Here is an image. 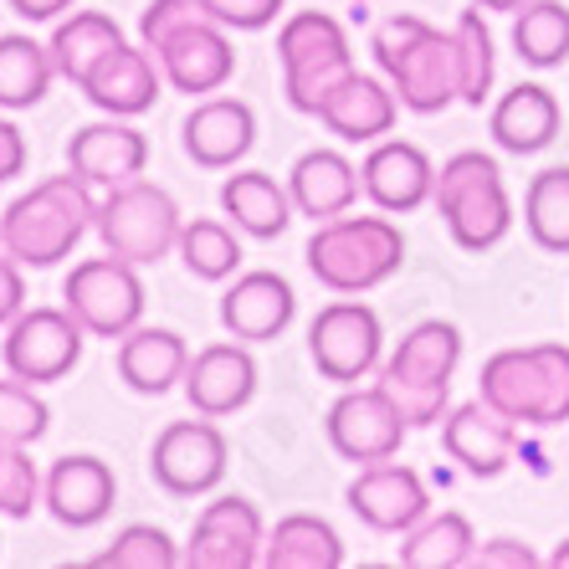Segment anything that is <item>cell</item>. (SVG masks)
Segmentation results:
<instances>
[{
  "label": "cell",
  "mask_w": 569,
  "mask_h": 569,
  "mask_svg": "<svg viewBox=\"0 0 569 569\" xmlns=\"http://www.w3.org/2000/svg\"><path fill=\"white\" fill-rule=\"evenodd\" d=\"M370 52L380 62L385 82L396 88L406 113H441L462 103V72H457V37L431 27L416 11L385 16L370 37Z\"/></svg>",
  "instance_id": "1"
},
{
  "label": "cell",
  "mask_w": 569,
  "mask_h": 569,
  "mask_svg": "<svg viewBox=\"0 0 569 569\" xmlns=\"http://www.w3.org/2000/svg\"><path fill=\"white\" fill-rule=\"evenodd\" d=\"M98 226V196L78 170L47 174L27 196H16L0 211V247L21 267H57L82 247V237Z\"/></svg>",
  "instance_id": "2"
},
{
  "label": "cell",
  "mask_w": 569,
  "mask_h": 569,
  "mask_svg": "<svg viewBox=\"0 0 569 569\" xmlns=\"http://www.w3.org/2000/svg\"><path fill=\"white\" fill-rule=\"evenodd\" d=\"M308 272L318 288H329L333 298H365V292L385 288L406 267V231L390 216H333L318 221L313 237L303 247Z\"/></svg>",
  "instance_id": "3"
},
{
  "label": "cell",
  "mask_w": 569,
  "mask_h": 569,
  "mask_svg": "<svg viewBox=\"0 0 569 569\" xmlns=\"http://www.w3.org/2000/svg\"><path fill=\"white\" fill-rule=\"evenodd\" d=\"M462 365V329L447 318H421L380 365L385 396L400 406L411 431L441 426L451 411V380Z\"/></svg>",
  "instance_id": "4"
},
{
  "label": "cell",
  "mask_w": 569,
  "mask_h": 569,
  "mask_svg": "<svg viewBox=\"0 0 569 569\" xmlns=\"http://www.w3.org/2000/svg\"><path fill=\"white\" fill-rule=\"evenodd\" d=\"M477 396L513 426H549L569 421V345H523L498 349L477 375Z\"/></svg>",
  "instance_id": "5"
},
{
  "label": "cell",
  "mask_w": 569,
  "mask_h": 569,
  "mask_svg": "<svg viewBox=\"0 0 569 569\" xmlns=\"http://www.w3.org/2000/svg\"><path fill=\"white\" fill-rule=\"evenodd\" d=\"M447 237L462 252H492L498 241L513 231V196L498 170V159L482 149H462L437 170V190H431Z\"/></svg>",
  "instance_id": "6"
},
{
  "label": "cell",
  "mask_w": 569,
  "mask_h": 569,
  "mask_svg": "<svg viewBox=\"0 0 569 569\" xmlns=\"http://www.w3.org/2000/svg\"><path fill=\"white\" fill-rule=\"evenodd\" d=\"M98 241L103 252L123 257L133 267H154L164 257H174L180 247V231H186V216L174 206V196L154 180H129V186L103 190L98 200Z\"/></svg>",
  "instance_id": "7"
},
{
  "label": "cell",
  "mask_w": 569,
  "mask_h": 569,
  "mask_svg": "<svg viewBox=\"0 0 569 569\" xmlns=\"http://www.w3.org/2000/svg\"><path fill=\"white\" fill-rule=\"evenodd\" d=\"M278 62L288 103L308 119H318L323 98L355 72V47H349V31L329 11H298L278 31Z\"/></svg>",
  "instance_id": "8"
},
{
  "label": "cell",
  "mask_w": 569,
  "mask_h": 569,
  "mask_svg": "<svg viewBox=\"0 0 569 569\" xmlns=\"http://www.w3.org/2000/svg\"><path fill=\"white\" fill-rule=\"evenodd\" d=\"M144 278L139 267L123 257H88L67 272L62 282V308L78 318L88 339H123L144 323Z\"/></svg>",
  "instance_id": "9"
},
{
  "label": "cell",
  "mask_w": 569,
  "mask_h": 569,
  "mask_svg": "<svg viewBox=\"0 0 569 569\" xmlns=\"http://www.w3.org/2000/svg\"><path fill=\"white\" fill-rule=\"evenodd\" d=\"M308 359L333 385H359L385 365V323L359 298H333L308 323Z\"/></svg>",
  "instance_id": "10"
},
{
  "label": "cell",
  "mask_w": 569,
  "mask_h": 569,
  "mask_svg": "<svg viewBox=\"0 0 569 569\" xmlns=\"http://www.w3.org/2000/svg\"><path fill=\"white\" fill-rule=\"evenodd\" d=\"M226 467H231V441L226 431L200 416L196 421H170L149 447V472L170 498H206L226 482Z\"/></svg>",
  "instance_id": "11"
},
{
  "label": "cell",
  "mask_w": 569,
  "mask_h": 569,
  "mask_svg": "<svg viewBox=\"0 0 569 569\" xmlns=\"http://www.w3.org/2000/svg\"><path fill=\"white\" fill-rule=\"evenodd\" d=\"M88 329L67 308H21L6 323V370L27 385H57L82 365Z\"/></svg>",
  "instance_id": "12"
},
{
  "label": "cell",
  "mask_w": 569,
  "mask_h": 569,
  "mask_svg": "<svg viewBox=\"0 0 569 569\" xmlns=\"http://www.w3.org/2000/svg\"><path fill=\"white\" fill-rule=\"evenodd\" d=\"M329 447L355 467H370V462H390L400 457L406 437H411V426L400 416V406L385 396V385H345V396L329 406Z\"/></svg>",
  "instance_id": "13"
},
{
  "label": "cell",
  "mask_w": 569,
  "mask_h": 569,
  "mask_svg": "<svg viewBox=\"0 0 569 569\" xmlns=\"http://www.w3.org/2000/svg\"><path fill=\"white\" fill-rule=\"evenodd\" d=\"M149 52H154L159 72H164V88L186 98L221 93L226 82L237 78V47H231V31L216 16H196L186 27H174Z\"/></svg>",
  "instance_id": "14"
},
{
  "label": "cell",
  "mask_w": 569,
  "mask_h": 569,
  "mask_svg": "<svg viewBox=\"0 0 569 569\" xmlns=\"http://www.w3.org/2000/svg\"><path fill=\"white\" fill-rule=\"evenodd\" d=\"M262 543H267V523L252 498L221 492V498H211V503L200 508L190 543H186V565L190 569H257L262 565Z\"/></svg>",
  "instance_id": "15"
},
{
  "label": "cell",
  "mask_w": 569,
  "mask_h": 569,
  "mask_svg": "<svg viewBox=\"0 0 569 569\" xmlns=\"http://www.w3.org/2000/svg\"><path fill=\"white\" fill-rule=\"evenodd\" d=\"M349 513L375 533H406L416 529L426 513H431V492H426V477L406 462H370L359 467L355 482L345 492Z\"/></svg>",
  "instance_id": "16"
},
{
  "label": "cell",
  "mask_w": 569,
  "mask_h": 569,
  "mask_svg": "<svg viewBox=\"0 0 569 569\" xmlns=\"http://www.w3.org/2000/svg\"><path fill=\"white\" fill-rule=\"evenodd\" d=\"M257 380H262V370H257L252 349L241 345V339L206 345L190 355L186 400H190V411L211 416V421H226V416H237L241 406H252Z\"/></svg>",
  "instance_id": "17"
},
{
  "label": "cell",
  "mask_w": 569,
  "mask_h": 569,
  "mask_svg": "<svg viewBox=\"0 0 569 569\" xmlns=\"http://www.w3.org/2000/svg\"><path fill=\"white\" fill-rule=\"evenodd\" d=\"M119 503V477L103 457H57L47 482H41V508L62 523V529H98Z\"/></svg>",
  "instance_id": "18"
},
{
  "label": "cell",
  "mask_w": 569,
  "mask_h": 569,
  "mask_svg": "<svg viewBox=\"0 0 569 569\" xmlns=\"http://www.w3.org/2000/svg\"><path fill=\"white\" fill-rule=\"evenodd\" d=\"M359 180H365V196H370L375 211L411 216L437 190V164L411 139H380V144H370L365 164H359Z\"/></svg>",
  "instance_id": "19"
},
{
  "label": "cell",
  "mask_w": 569,
  "mask_h": 569,
  "mask_svg": "<svg viewBox=\"0 0 569 569\" xmlns=\"http://www.w3.org/2000/svg\"><path fill=\"white\" fill-rule=\"evenodd\" d=\"M292 313H298V292H292V282L282 272H267V267L237 272L231 288L221 292V329L231 339H241V345H272V339H282Z\"/></svg>",
  "instance_id": "20"
},
{
  "label": "cell",
  "mask_w": 569,
  "mask_h": 569,
  "mask_svg": "<svg viewBox=\"0 0 569 569\" xmlns=\"http://www.w3.org/2000/svg\"><path fill=\"white\" fill-rule=\"evenodd\" d=\"M441 447L467 477H498L518 457V426L498 416L488 400L477 396L467 406H451L441 421Z\"/></svg>",
  "instance_id": "21"
},
{
  "label": "cell",
  "mask_w": 569,
  "mask_h": 569,
  "mask_svg": "<svg viewBox=\"0 0 569 569\" xmlns=\"http://www.w3.org/2000/svg\"><path fill=\"white\" fill-rule=\"evenodd\" d=\"M159 93H164V72H159L154 52H149L144 41L139 47H129V41L113 47L88 72V82H82V98L98 113H108V119H139V113H149L159 103Z\"/></svg>",
  "instance_id": "22"
},
{
  "label": "cell",
  "mask_w": 569,
  "mask_h": 569,
  "mask_svg": "<svg viewBox=\"0 0 569 569\" xmlns=\"http://www.w3.org/2000/svg\"><path fill=\"white\" fill-rule=\"evenodd\" d=\"M180 144L200 170H237L257 144V113L241 98H200L180 123Z\"/></svg>",
  "instance_id": "23"
},
{
  "label": "cell",
  "mask_w": 569,
  "mask_h": 569,
  "mask_svg": "<svg viewBox=\"0 0 569 569\" xmlns=\"http://www.w3.org/2000/svg\"><path fill=\"white\" fill-rule=\"evenodd\" d=\"M396 119H400L396 88L385 82V72L370 78V72H359V67L323 98V108H318V123H323L333 139H345V144H380L385 133L396 129Z\"/></svg>",
  "instance_id": "24"
},
{
  "label": "cell",
  "mask_w": 569,
  "mask_h": 569,
  "mask_svg": "<svg viewBox=\"0 0 569 569\" xmlns=\"http://www.w3.org/2000/svg\"><path fill=\"white\" fill-rule=\"evenodd\" d=\"M144 164H149V139L123 119L88 123V129L67 139V170H78L93 190L129 186V180L144 174Z\"/></svg>",
  "instance_id": "25"
},
{
  "label": "cell",
  "mask_w": 569,
  "mask_h": 569,
  "mask_svg": "<svg viewBox=\"0 0 569 569\" xmlns=\"http://www.w3.org/2000/svg\"><path fill=\"white\" fill-rule=\"evenodd\" d=\"M359 190H365L359 164L349 154H339V149H308V154L292 159V170H288L292 206H298V216H308L313 226L355 211Z\"/></svg>",
  "instance_id": "26"
},
{
  "label": "cell",
  "mask_w": 569,
  "mask_h": 569,
  "mask_svg": "<svg viewBox=\"0 0 569 569\" xmlns=\"http://www.w3.org/2000/svg\"><path fill=\"white\" fill-rule=\"evenodd\" d=\"M559 123H565V108L559 98L543 88V82H513L488 113L492 144L508 149V154H539L559 139Z\"/></svg>",
  "instance_id": "27"
},
{
  "label": "cell",
  "mask_w": 569,
  "mask_h": 569,
  "mask_svg": "<svg viewBox=\"0 0 569 569\" xmlns=\"http://www.w3.org/2000/svg\"><path fill=\"white\" fill-rule=\"evenodd\" d=\"M190 349L174 329H154L139 323L133 333L119 339V380L133 396H170L174 385H186Z\"/></svg>",
  "instance_id": "28"
},
{
  "label": "cell",
  "mask_w": 569,
  "mask_h": 569,
  "mask_svg": "<svg viewBox=\"0 0 569 569\" xmlns=\"http://www.w3.org/2000/svg\"><path fill=\"white\" fill-rule=\"evenodd\" d=\"M221 211L241 237L278 241L292 226L298 206H292L288 186H278L267 170H237V174H226V186H221Z\"/></svg>",
  "instance_id": "29"
},
{
  "label": "cell",
  "mask_w": 569,
  "mask_h": 569,
  "mask_svg": "<svg viewBox=\"0 0 569 569\" xmlns=\"http://www.w3.org/2000/svg\"><path fill=\"white\" fill-rule=\"evenodd\" d=\"M267 569H339L345 565V539L329 518L318 513H288L278 518V529H267L262 543Z\"/></svg>",
  "instance_id": "30"
},
{
  "label": "cell",
  "mask_w": 569,
  "mask_h": 569,
  "mask_svg": "<svg viewBox=\"0 0 569 569\" xmlns=\"http://www.w3.org/2000/svg\"><path fill=\"white\" fill-rule=\"evenodd\" d=\"M477 555V529L472 518L457 508L426 513L416 529L400 533V565L406 569H462Z\"/></svg>",
  "instance_id": "31"
},
{
  "label": "cell",
  "mask_w": 569,
  "mask_h": 569,
  "mask_svg": "<svg viewBox=\"0 0 569 569\" xmlns=\"http://www.w3.org/2000/svg\"><path fill=\"white\" fill-rule=\"evenodd\" d=\"M47 47H52L57 78H67L72 88H82L88 72H93L113 47H123V27L108 11H72L67 21H57V31H52Z\"/></svg>",
  "instance_id": "32"
},
{
  "label": "cell",
  "mask_w": 569,
  "mask_h": 569,
  "mask_svg": "<svg viewBox=\"0 0 569 569\" xmlns=\"http://www.w3.org/2000/svg\"><path fill=\"white\" fill-rule=\"evenodd\" d=\"M57 78L52 47L31 41L27 31L0 37V108H37Z\"/></svg>",
  "instance_id": "33"
},
{
  "label": "cell",
  "mask_w": 569,
  "mask_h": 569,
  "mask_svg": "<svg viewBox=\"0 0 569 569\" xmlns=\"http://www.w3.org/2000/svg\"><path fill=\"white\" fill-rule=\"evenodd\" d=\"M523 231L533 247L569 257V164H549L523 190Z\"/></svg>",
  "instance_id": "34"
},
{
  "label": "cell",
  "mask_w": 569,
  "mask_h": 569,
  "mask_svg": "<svg viewBox=\"0 0 569 569\" xmlns=\"http://www.w3.org/2000/svg\"><path fill=\"white\" fill-rule=\"evenodd\" d=\"M174 257L186 262V272L196 282H231L241 267V237L231 221L196 216V221H186V231H180Z\"/></svg>",
  "instance_id": "35"
},
{
  "label": "cell",
  "mask_w": 569,
  "mask_h": 569,
  "mask_svg": "<svg viewBox=\"0 0 569 569\" xmlns=\"http://www.w3.org/2000/svg\"><path fill=\"white\" fill-rule=\"evenodd\" d=\"M513 52L529 67H559L569 57V6L565 0H529L513 11Z\"/></svg>",
  "instance_id": "36"
},
{
  "label": "cell",
  "mask_w": 569,
  "mask_h": 569,
  "mask_svg": "<svg viewBox=\"0 0 569 569\" xmlns=\"http://www.w3.org/2000/svg\"><path fill=\"white\" fill-rule=\"evenodd\" d=\"M457 72H462V103L467 108H482L492 93V82H498V52H492V31L482 21V6L457 16Z\"/></svg>",
  "instance_id": "37"
},
{
  "label": "cell",
  "mask_w": 569,
  "mask_h": 569,
  "mask_svg": "<svg viewBox=\"0 0 569 569\" xmlns=\"http://www.w3.org/2000/svg\"><path fill=\"white\" fill-rule=\"evenodd\" d=\"M174 565H186V555L159 523H129L103 555H93V569H174Z\"/></svg>",
  "instance_id": "38"
},
{
  "label": "cell",
  "mask_w": 569,
  "mask_h": 569,
  "mask_svg": "<svg viewBox=\"0 0 569 569\" xmlns=\"http://www.w3.org/2000/svg\"><path fill=\"white\" fill-rule=\"evenodd\" d=\"M52 411L47 400L37 396V385L27 380H0V447H31V441L47 437Z\"/></svg>",
  "instance_id": "39"
},
{
  "label": "cell",
  "mask_w": 569,
  "mask_h": 569,
  "mask_svg": "<svg viewBox=\"0 0 569 569\" xmlns=\"http://www.w3.org/2000/svg\"><path fill=\"white\" fill-rule=\"evenodd\" d=\"M41 482L47 477L37 472L27 447H0V513L31 518V508H41Z\"/></svg>",
  "instance_id": "40"
},
{
  "label": "cell",
  "mask_w": 569,
  "mask_h": 569,
  "mask_svg": "<svg viewBox=\"0 0 569 569\" xmlns=\"http://www.w3.org/2000/svg\"><path fill=\"white\" fill-rule=\"evenodd\" d=\"M196 16H211L206 11V0H149L144 11H139V41L154 47L159 37H170L174 27H186Z\"/></svg>",
  "instance_id": "41"
},
{
  "label": "cell",
  "mask_w": 569,
  "mask_h": 569,
  "mask_svg": "<svg viewBox=\"0 0 569 569\" xmlns=\"http://www.w3.org/2000/svg\"><path fill=\"white\" fill-rule=\"evenodd\" d=\"M288 0H206V11L221 21L226 31H267L282 16Z\"/></svg>",
  "instance_id": "42"
},
{
  "label": "cell",
  "mask_w": 569,
  "mask_h": 569,
  "mask_svg": "<svg viewBox=\"0 0 569 569\" xmlns=\"http://www.w3.org/2000/svg\"><path fill=\"white\" fill-rule=\"evenodd\" d=\"M539 565L543 559L523 539H488V543H477V555H472V569H539Z\"/></svg>",
  "instance_id": "43"
},
{
  "label": "cell",
  "mask_w": 569,
  "mask_h": 569,
  "mask_svg": "<svg viewBox=\"0 0 569 569\" xmlns=\"http://www.w3.org/2000/svg\"><path fill=\"white\" fill-rule=\"evenodd\" d=\"M21 308H27V282H21V262L6 252V257H0V329H6V323H11Z\"/></svg>",
  "instance_id": "44"
},
{
  "label": "cell",
  "mask_w": 569,
  "mask_h": 569,
  "mask_svg": "<svg viewBox=\"0 0 569 569\" xmlns=\"http://www.w3.org/2000/svg\"><path fill=\"white\" fill-rule=\"evenodd\" d=\"M16 174H27V139L16 123L0 119V186H11Z\"/></svg>",
  "instance_id": "45"
},
{
  "label": "cell",
  "mask_w": 569,
  "mask_h": 569,
  "mask_svg": "<svg viewBox=\"0 0 569 569\" xmlns=\"http://www.w3.org/2000/svg\"><path fill=\"white\" fill-rule=\"evenodd\" d=\"M6 6H11L21 21H31V27H37V21H62L78 0H6Z\"/></svg>",
  "instance_id": "46"
},
{
  "label": "cell",
  "mask_w": 569,
  "mask_h": 569,
  "mask_svg": "<svg viewBox=\"0 0 569 569\" xmlns=\"http://www.w3.org/2000/svg\"><path fill=\"white\" fill-rule=\"evenodd\" d=\"M472 6H482V11H523V6H529V0H472Z\"/></svg>",
  "instance_id": "47"
},
{
  "label": "cell",
  "mask_w": 569,
  "mask_h": 569,
  "mask_svg": "<svg viewBox=\"0 0 569 569\" xmlns=\"http://www.w3.org/2000/svg\"><path fill=\"white\" fill-rule=\"evenodd\" d=\"M543 565H555V569H569V539H559L555 549H549V559Z\"/></svg>",
  "instance_id": "48"
}]
</instances>
